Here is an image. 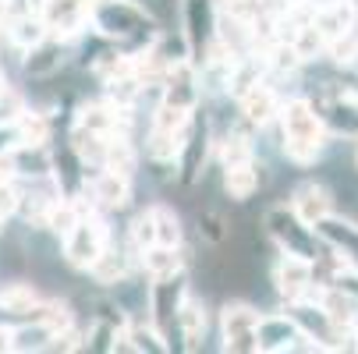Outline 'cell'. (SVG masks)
Segmentation results:
<instances>
[{"instance_id": "1", "label": "cell", "mask_w": 358, "mask_h": 354, "mask_svg": "<svg viewBox=\"0 0 358 354\" xmlns=\"http://www.w3.org/2000/svg\"><path fill=\"white\" fill-rule=\"evenodd\" d=\"M107 251V227L99 223L96 216H82L71 234L64 237V256L71 266H82V270H92V263Z\"/></svg>"}, {"instance_id": "2", "label": "cell", "mask_w": 358, "mask_h": 354, "mask_svg": "<svg viewBox=\"0 0 358 354\" xmlns=\"http://www.w3.org/2000/svg\"><path fill=\"white\" fill-rule=\"evenodd\" d=\"M224 340H227V351H259V316L248 305H227Z\"/></svg>"}, {"instance_id": "3", "label": "cell", "mask_w": 358, "mask_h": 354, "mask_svg": "<svg viewBox=\"0 0 358 354\" xmlns=\"http://www.w3.org/2000/svg\"><path fill=\"white\" fill-rule=\"evenodd\" d=\"M96 25L107 36H135L145 29V15L135 4H124V0H99Z\"/></svg>"}, {"instance_id": "4", "label": "cell", "mask_w": 358, "mask_h": 354, "mask_svg": "<svg viewBox=\"0 0 358 354\" xmlns=\"http://www.w3.org/2000/svg\"><path fill=\"white\" fill-rule=\"evenodd\" d=\"M284 138H294V142H313V145H323V117L316 114L313 103L305 99H291L284 107Z\"/></svg>"}, {"instance_id": "5", "label": "cell", "mask_w": 358, "mask_h": 354, "mask_svg": "<svg viewBox=\"0 0 358 354\" xmlns=\"http://www.w3.org/2000/svg\"><path fill=\"white\" fill-rule=\"evenodd\" d=\"M266 227H270V234L280 241V244H287V251H294V256H305V259H313L309 256V248H313V237H309V223H301L298 220V213H291L287 216V209H270L266 213Z\"/></svg>"}, {"instance_id": "6", "label": "cell", "mask_w": 358, "mask_h": 354, "mask_svg": "<svg viewBox=\"0 0 358 354\" xmlns=\"http://www.w3.org/2000/svg\"><path fill=\"white\" fill-rule=\"evenodd\" d=\"M273 280H277V290L291 301H298L305 290L313 287V259L305 256H294V251H287V259L273 270Z\"/></svg>"}, {"instance_id": "7", "label": "cell", "mask_w": 358, "mask_h": 354, "mask_svg": "<svg viewBox=\"0 0 358 354\" xmlns=\"http://www.w3.org/2000/svg\"><path fill=\"white\" fill-rule=\"evenodd\" d=\"M294 213L301 223L316 227L323 216H330V191L323 184H301L294 191Z\"/></svg>"}, {"instance_id": "8", "label": "cell", "mask_w": 358, "mask_h": 354, "mask_svg": "<svg viewBox=\"0 0 358 354\" xmlns=\"http://www.w3.org/2000/svg\"><path fill=\"white\" fill-rule=\"evenodd\" d=\"M355 22V8L348 0H334V4H323L320 11H313V25L323 32L327 43H334L337 36H344Z\"/></svg>"}, {"instance_id": "9", "label": "cell", "mask_w": 358, "mask_h": 354, "mask_svg": "<svg viewBox=\"0 0 358 354\" xmlns=\"http://www.w3.org/2000/svg\"><path fill=\"white\" fill-rule=\"evenodd\" d=\"M92 198L99 206H110V209H121L128 206L131 198V188H128V174H117V170H103L96 181H92Z\"/></svg>"}, {"instance_id": "10", "label": "cell", "mask_w": 358, "mask_h": 354, "mask_svg": "<svg viewBox=\"0 0 358 354\" xmlns=\"http://www.w3.org/2000/svg\"><path fill=\"white\" fill-rule=\"evenodd\" d=\"M301 340L298 326L291 319H263L259 323V351H287Z\"/></svg>"}, {"instance_id": "11", "label": "cell", "mask_w": 358, "mask_h": 354, "mask_svg": "<svg viewBox=\"0 0 358 354\" xmlns=\"http://www.w3.org/2000/svg\"><path fill=\"white\" fill-rule=\"evenodd\" d=\"M78 128L96 131V135H121L124 131V114L117 107H85L78 117Z\"/></svg>"}, {"instance_id": "12", "label": "cell", "mask_w": 358, "mask_h": 354, "mask_svg": "<svg viewBox=\"0 0 358 354\" xmlns=\"http://www.w3.org/2000/svg\"><path fill=\"white\" fill-rule=\"evenodd\" d=\"M320 312L334 323V326H351L355 323V297L344 290V287H330V290H323V297H320Z\"/></svg>"}, {"instance_id": "13", "label": "cell", "mask_w": 358, "mask_h": 354, "mask_svg": "<svg viewBox=\"0 0 358 354\" xmlns=\"http://www.w3.org/2000/svg\"><path fill=\"white\" fill-rule=\"evenodd\" d=\"M142 263H145V273L152 280H171L181 270V256L174 251V244H152V248H145Z\"/></svg>"}, {"instance_id": "14", "label": "cell", "mask_w": 358, "mask_h": 354, "mask_svg": "<svg viewBox=\"0 0 358 354\" xmlns=\"http://www.w3.org/2000/svg\"><path fill=\"white\" fill-rule=\"evenodd\" d=\"M241 110L252 124H266L273 114H277V96L266 89V85H252L245 96H241Z\"/></svg>"}, {"instance_id": "15", "label": "cell", "mask_w": 358, "mask_h": 354, "mask_svg": "<svg viewBox=\"0 0 358 354\" xmlns=\"http://www.w3.org/2000/svg\"><path fill=\"white\" fill-rule=\"evenodd\" d=\"M316 230H320V237H327L330 244L344 248V256H355V259H358V227H355V223H344V220H337V216H323V220L316 223Z\"/></svg>"}, {"instance_id": "16", "label": "cell", "mask_w": 358, "mask_h": 354, "mask_svg": "<svg viewBox=\"0 0 358 354\" xmlns=\"http://www.w3.org/2000/svg\"><path fill=\"white\" fill-rule=\"evenodd\" d=\"M178 323H181V333H185L188 347H199L202 333H206V309H202L195 297H185L181 309H178Z\"/></svg>"}, {"instance_id": "17", "label": "cell", "mask_w": 358, "mask_h": 354, "mask_svg": "<svg viewBox=\"0 0 358 354\" xmlns=\"http://www.w3.org/2000/svg\"><path fill=\"white\" fill-rule=\"evenodd\" d=\"M164 103H174V107H195V82H192V71L185 64H178L167 78V99Z\"/></svg>"}, {"instance_id": "18", "label": "cell", "mask_w": 358, "mask_h": 354, "mask_svg": "<svg viewBox=\"0 0 358 354\" xmlns=\"http://www.w3.org/2000/svg\"><path fill=\"white\" fill-rule=\"evenodd\" d=\"M224 188L231 198L245 202L255 188H259V174H255L252 163H238V167H227V177H224Z\"/></svg>"}, {"instance_id": "19", "label": "cell", "mask_w": 358, "mask_h": 354, "mask_svg": "<svg viewBox=\"0 0 358 354\" xmlns=\"http://www.w3.org/2000/svg\"><path fill=\"white\" fill-rule=\"evenodd\" d=\"M107 170H117V174H131L135 170V153L124 135H110L107 138V156H103Z\"/></svg>"}, {"instance_id": "20", "label": "cell", "mask_w": 358, "mask_h": 354, "mask_svg": "<svg viewBox=\"0 0 358 354\" xmlns=\"http://www.w3.org/2000/svg\"><path fill=\"white\" fill-rule=\"evenodd\" d=\"M323 117L344 131V135H358V110L348 103V99H330V103H323Z\"/></svg>"}, {"instance_id": "21", "label": "cell", "mask_w": 358, "mask_h": 354, "mask_svg": "<svg viewBox=\"0 0 358 354\" xmlns=\"http://www.w3.org/2000/svg\"><path fill=\"white\" fill-rule=\"evenodd\" d=\"M0 305H4L8 312L25 316V312H36V309H39V297H36V290H32V287L15 283V287H8L4 294H0Z\"/></svg>"}, {"instance_id": "22", "label": "cell", "mask_w": 358, "mask_h": 354, "mask_svg": "<svg viewBox=\"0 0 358 354\" xmlns=\"http://www.w3.org/2000/svg\"><path fill=\"white\" fill-rule=\"evenodd\" d=\"M36 319L50 330V333H64V330H71V312H68V305L64 301H50V305H39L36 309Z\"/></svg>"}, {"instance_id": "23", "label": "cell", "mask_w": 358, "mask_h": 354, "mask_svg": "<svg viewBox=\"0 0 358 354\" xmlns=\"http://www.w3.org/2000/svg\"><path fill=\"white\" fill-rule=\"evenodd\" d=\"M11 39H15L18 46H25V50L39 46V43H43V22H39V15L18 18V22L11 25Z\"/></svg>"}, {"instance_id": "24", "label": "cell", "mask_w": 358, "mask_h": 354, "mask_svg": "<svg viewBox=\"0 0 358 354\" xmlns=\"http://www.w3.org/2000/svg\"><path fill=\"white\" fill-rule=\"evenodd\" d=\"M152 220H157V244H174V248H178V241H181V223H178V216H174L167 206H157V209H152Z\"/></svg>"}, {"instance_id": "25", "label": "cell", "mask_w": 358, "mask_h": 354, "mask_svg": "<svg viewBox=\"0 0 358 354\" xmlns=\"http://www.w3.org/2000/svg\"><path fill=\"white\" fill-rule=\"evenodd\" d=\"M22 145H43L46 142V121L39 114H18V124H15Z\"/></svg>"}, {"instance_id": "26", "label": "cell", "mask_w": 358, "mask_h": 354, "mask_svg": "<svg viewBox=\"0 0 358 354\" xmlns=\"http://www.w3.org/2000/svg\"><path fill=\"white\" fill-rule=\"evenodd\" d=\"M206 156V135L195 131L188 142H185V156H181V170H185V181H192L199 174V160Z\"/></svg>"}, {"instance_id": "27", "label": "cell", "mask_w": 358, "mask_h": 354, "mask_svg": "<svg viewBox=\"0 0 358 354\" xmlns=\"http://www.w3.org/2000/svg\"><path fill=\"white\" fill-rule=\"evenodd\" d=\"M121 273H124V259L117 256V251H103V256L92 263V276L99 283H117Z\"/></svg>"}, {"instance_id": "28", "label": "cell", "mask_w": 358, "mask_h": 354, "mask_svg": "<svg viewBox=\"0 0 358 354\" xmlns=\"http://www.w3.org/2000/svg\"><path fill=\"white\" fill-rule=\"evenodd\" d=\"M78 220H82V216H78V209L71 206V202H57V206L50 209V216H46V227L68 237V234H71V227H75Z\"/></svg>"}, {"instance_id": "29", "label": "cell", "mask_w": 358, "mask_h": 354, "mask_svg": "<svg viewBox=\"0 0 358 354\" xmlns=\"http://www.w3.org/2000/svg\"><path fill=\"white\" fill-rule=\"evenodd\" d=\"M330 54H334V61H341V64H348V61L358 57V18L351 22V29H348L344 36H337V39L330 43Z\"/></svg>"}, {"instance_id": "30", "label": "cell", "mask_w": 358, "mask_h": 354, "mask_svg": "<svg viewBox=\"0 0 358 354\" xmlns=\"http://www.w3.org/2000/svg\"><path fill=\"white\" fill-rule=\"evenodd\" d=\"M131 241H135L138 248H152V244H157V220H152V209L142 213V216L131 223Z\"/></svg>"}, {"instance_id": "31", "label": "cell", "mask_w": 358, "mask_h": 354, "mask_svg": "<svg viewBox=\"0 0 358 354\" xmlns=\"http://www.w3.org/2000/svg\"><path fill=\"white\" fill-rule=\"evenodd\" d=\"M238 163H252V149H248L245 138L231 135L224 142V167H238Z\"/></svg>"}, {"instance_id": "32", "label": "cell", "mask_w": 358, "mask_h": 354, "mask_svg": "<svg viewBox=\"0 0 358 354\" xmlns=\"http://www.w3.org/2000/svg\"><path fill=\"white\" fill-rule=\"evenodd\" d=\"M61 46H50V50H39V54L29 61V71L32 75H46V71H54V68H61Z\"/></svg>"}, {"instance_id": "33", "label": "cell", "mask_w": 358, "mask_h": 354, "mask_svg": "<svg viewBox=\"0 0 358 354\" xmlns=\"http://www.w3.org/2000/svg\"><path fill=\"white\" fill-rule=\"evenodd\" d=\"M284 149H287V156H291L294 163H313V160L320 156V145H313V142H294V138H287Z\"/></svg>"}, {"instance_id": "34", "label": "cell", "mask_w": 358, "mask_h": 354, "mask_svg": "<svg viewBox=\"0 0 358 354\" xmlns=\"http://www.w3.org/2000/svg\"><path fill=\"white\" fill-rule=\"evenodd\" d=\"M15 209H18V191H15V184H11V181H0V220L11 216Z\"/></svg>"}, {"instance_id": "35", "label": "cell", "mask_w": 358, "mask_h": 354, "mask_svg": "<svg viewBox=\"0 0 358 354\" xmlns=\"http://www.w3.org/2000/svg\"><path fill=\"white\" fill-rule=\"evenodd\" d=\"M298 61H301V57H298V50H294V46H277V50H273V57H270V64L280 68V71H284V68L291 71Z\"/></svg>"}, {"instance_id": "36", "label": "cell", "mask_w": 358, "mask_h": 354, "mask_svg": "<svg viewBox=\"0 0 358 354\" xmlns=\"http://www.w3.org/2000/svg\"><path fill=\"white\" fill-rule=\"evenodd\" d=\"M15 340H18V333H15V330L0 326V351H15Z\"/></svg>"}, {"instance_id": "37", "label": "cell", "mask_w": 358, "mask_h": 354, "mask_svg": "<svg viewBox=\"0 0 358 354\" xmlns=\"http://www.w3.org/2000/svg\"><path fill=\"white\" fill-rule=\"evenodd\" d=\"M25 8H29V15H46V8H50V0H25Z\"/></svg>"}, {"instance_id": "38", "label": "cell", "mask_w": 358, "mask_h": 354, "mask_svg": "<svg viewBox=\"0 0 358 354\" xmlns=\"http://www.w3.org/2000/svg\"><path fill=\"white\" fill-rule=\"evenodd\" d=\"M0 92H4V75H0Z\"/></svg>"}, {"instance_id": "39", "label": "cell", "mask_w": 358, "mask_h": 354, "mask_svg": "<svg viewBox=\"0 0 358 354\" xmlns=\"http://www.w3.org/2000/svg\"><path fill=\"white\" fill-rule=\"evenodd\" d=\"M85 4H99V0H85Z\"/></svg>"}]
</instances>
